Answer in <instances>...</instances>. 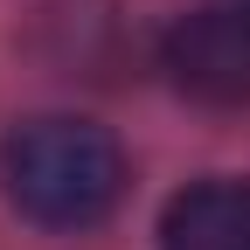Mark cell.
<instances>
[{
    "mask_svg": "<svg viewBox=\"0 0 250 250\" xmlns=\"http://www.w3.org/2000/svg\"><path fill=\"white\" fill-rule=\"evenodd\" d=\"M0 188L42 229H90L125 195V153L90 118H28L0 146Z\"/></svg>",
    "mask_w": 250,
    "mask_h": 250,
    "instance_id": "6da1fadb",
    "label": "cell"
},
{
    "mask_svg": "<svg viewBox=\"0 0 250 250\" xmlns=\"http://www.w3.org/2000/svg\"><path fill=\"white\" fill-rule=\"evenodd\" d=\"M160 70L202 104H250V0H208L167 21Z\"/></svg>",
    "mask_w": 250,
    "mask_h": 250,
    "instance_id": "7a4b0ae2",
    "label": "cell"
},
{
    "mask_svg": "<svg viewBox=\"0 0 250 250\" xmlns=\"http://www.w3.org/2000/svg\"><path fill=\"white\" fill-rule=\"evenodd\" d=\"M160 250H250V181H195L160 215Z\"/></svg>",
    "mask_w": 250,
    "mask_h": 250,
    "instance_id": "3957f363",
    "label": "cell"
}]
</instances>
